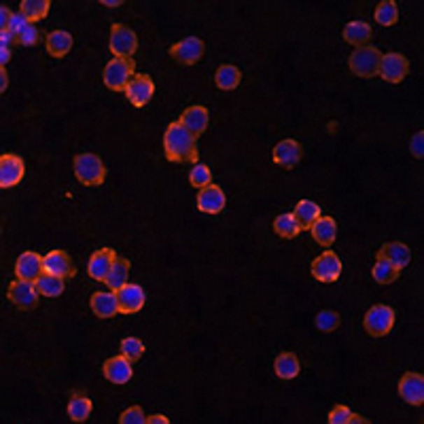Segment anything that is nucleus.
Listing matches in <instances>:
<instances>
[{"label":"nucleus","instance_id":"obj_1","mask_svg":"<svg viewBox=\"0 0 424 424\" xmlns=\"http://www.w3.org/2000/svg\"><path fill=\"white\" fill-rule=\"evenodd\" d=\"M164 153L168 162L174 164H195L197 153V138L187 132L178 121H172L164 134Z\"/></svg>","mask_w":424,"mask_h":424},{"label":"nucleus","instance_id":"obj_2","mask_svg":"<svg viewBox=\"0 0 424 424\" xmlns=\"http://www.w3.org/2000/svg\"><path fill=\"white\" fill-rule=\"evenodd\" d=\"M380 62H382L380 49H376L374 45H365V47H357L355 51H352V55L348 59V66L357 77L374 79V77H378Z\"/></svg>","mask_w":424,"mask_h":424},{"label":"nucleus","instance_id":"obj_3","mask_svg":"<svg viewBox=\"0 0 424 424\" xmlns=\"http://www.w3.org/2000/svg\"><path fill=\"white\" fill-rule=\"evenodd\" d=\"M134 70H136V62L132 57H115L104 66V85L113 92H125L127 83L134 77Z\"/></svg>","mask_w":424,"mask_h":424},{"label":"nucleus","instance_id":"obj_4","mask_svg":"<svg viewBox=\"0 0 424 424\" xmlns=\"http://www.w3.org/2000/svg\"><path fill=\"white\" fill-rule=\"evenodd\" d=\"M75 176L85 187H98L106 178V168L102 160L94 153H81L75 157Z\"/></svg>","mask_w":424,"mask_h":424},{"label":"nucleus","instance_id":"obj_5","mask_svg":"<svg viewBox=\"0 0 424 424\" xmlns=\"http://www.w3.org/2000/svg\"><path fill=\"white\" fill-rule=\"evenodd\" d=\"M393 325H395V310L390 306H384V304L372 306L369 312L365 314V320H363V327L372 337L388 335Z\"/></svg>","mask_w":424,"mask_h":424},{"label":"nucleus","instance_id":"obj_6","mask_svg":"<svg viewBox=\"0 0 424 424\" xmlns=\"http://www.w3.org/2000/svg\"><path fill=\"white\" fill-rule=\"evenodd\" d=\"M9 302H13L20 310H34L38 306V289H36V282L32 280H13L9 285Z\"/></svg>","mask_w":424,"mask_h":424},{"label":"nucleus","instance_id":"obj_7","mask_svg":"<svg viewBox=\"0 0 424 424\" xmlns=\"http://www.w3.org/2000/svg\"><path fill=\"white\" fill-rule=\"evenodd\" d=\"M108 47L115 53V57H132L138 49V36L132 28H127L123 24H115L111 28Z\"/></svg>","mask_w":424,"mask_h":424},{"label":"nucleus","instance_id":"obj_8","mask_svg":"<svg viewBox=\"0 0 424 424\" xmlns=\"http://www.w3.org/2000/svg\"><path fill=\"white\" fill-rule=\"evenodd\" d=\"M206 47H204V41L197 38V36H187L183 41H178L176 45L170 47V57L181 64V66H193L202 59Z\"/></svg>","mask_w":424,"mask_h":424},{"label":"nucleus","instance_id":"obj_9","mask_svg":"<svg viewBox=\"0 0 424 424\" xmlns=\"http://www.w3.org/2000/svg\"><path fill=\"white\" fill-rule=\"evenodd\" d=\"M409 73V62L401 53H384L380 62L378 77H382L386 83H401Z\"/></svg>","mask_w":424,"mask_h":424},{"label":"nucleus","instance_id":"obj_10","mask_svg":"<svg viewBox=\"0 0 424 424\" xmlns=\"http://www.w3.org/2000/svg\"><path fill=\"white\" fill-rule=\"evenodd\" d=\"M310 271H312V276L318 282H325V285H329V282H335L341 276V261H339V257L333 250H325L323 255H318L312 261Z\"/></svg>","mask_w":424,"mask_h":424},{"label":"nucleus","instance_id":"obj_11","mask_svg":"<svg viewBox=\"0 0 424 424\" xmlns=\"http://www.w3.org/2000/svg\"><path fill=\"white\" fill-rule=\"evenodd\" d=\"M123 94L136 108H143L151 102V98L155 94V83L149 75H134Z\"/></svg>","mask_w":424,"mask_h":424},{"label":"nucleus","instance_id":"obj_12","mask_svg":"<svg viewBox=\"0 0 424 424\" xmlns=\"http://www.w3.org/2000/svg\"><path fill=\"white\" fill-rule=\"evenodd\" d=\"M271 157H274V164H278L280 168L293 170V168L302 162V157H304V149H302V145L297 143V140L287 138V140H280V143L274 147Z\"/></svg>","mask_w":424,"mask_h":424},{"label":"nucleus","instance_id":"obj_13","mask_svg":"<svg viewBox=\"0 0 424 424\" xmlns=\"http://www.w3.org/2000/svg\"><path fill=\"white\" fill-rule=\"evenodd\" d=\"M24 174H26V164L20 155L5 153L0 157V187L3 189L20 185Z\"/></svg>","mask_w":424,"mask_h":424},{"label":"nucleus","instance_id":"obj_14","mask_svg":"<svg viewBox=\"0 0 424 424\" xmlns=\"http://www.w3.org/2000/svg\"><path fill=\"white\" fill-rule=\"evenodd\" d=\"M115 293H117V299H119L121 314H136V312L143 310V306L147 302L145 289L140 285H132V282H127V285H123Z\"/></svg>","mask_w":424,"mask_h":424},{"label":"nucleus","instance_id":"obj_15","mask_svg":"<svg viewBox=\"0 0 424 424\" xmlns=\"http://www.w3.org/2000/svg\"><path fill=\"white\" fill-rule=\"evenodd\" d=\"M225 204H227L225 191L215 183H210L208 187L199 189V193H197V208H199V212H206V215H219V212L225 208Z\"/></svg>","mask_w":424,"mask_h":424},{"label":"nucleus","instance_id":"obj_16","mask_svg":"<svg viewBox=\"0 0 424 424\" xmlns=\"http://www.w3.org/2000/svg\"><path fill=\"white\" fill-rule=\"evenodd\" d=\"M45 274V261L38 253L34 250H26L17 257L15 261V276L20 280H32L36 282L41 276Z\"/></svg>","mask_w":424,"mask_h":424},{"label":"nucleus","instance_id":"obj_17","mask_svg":"<svg viewBox=\"0 0 424 424\" xmlns=\"http://www.w3.org/2000/svg\"><path fill=\"white\" fill-rule=\"evenodd\" d=\"M399 395L409 405H422L424 403V378L422 374L407 372L399 380Z\"/></svg>","mask_w":424,"mask_h":424},{"label":"nucleus","instance_id":"obj_18","mask_svg":"<svg viewBox=\"0 0 424 424\" xmlns=\"http://www.w3.org/2000/svg\"><path fill=\"white\" fill-rule=\"evenodd\" d=\"M102 374L113 384H127L134 376V367H132V361L127 357L119 355V357H111L104 361Z\"/></svg>","mask_w":424,"mask_h":424},{"label":"nucleus","instance_id":"obj_19","mask_svg":"<svg viewBox=\"0 0 424 424\" xmlns=\"http://www.w3.org/2000/svg\"><path fill=\"white\" fill-rule=\"evenodd\" d=\"M43 261H45L47 274H53L59 278H73L77 274V267L66 250H51L43 257Z\"/></svg>","mask_w":424,"mask_h":424},{"label":"nucleus","instance_id":"obj_20","mask_svg":"<svg viewBox=\"0 0 424 424\" xmlns=\"http://www.w3.org/2000/svg\"><path fill=\"white\" fill-rule=\"evenodd\" d=\"M208 121H210V113H208L206 106H199V104L189 106V108L181 115V119H178V123H181L187 132H191L195 138H199V136L208 129Z\"/></svg>","mask_w":424,"mask_h":424},{"label":"nucleus","instance_id":"obj_21","mask_svg":"<svg viewBox=\"0 0 424 424\" xmlns=\"http://www.w3.org/2000/svg\"><path fill=\"white\" fill-rule=\"evenodd\" d=\"M117 259V253L113 248H100L96 250L92 257H90V263H87V274L98 280V282H106V276L113 267Z\"/></svg>","mask_w":424,"mask_h":424},{"label":"nucleus","instance_id":"obj_22","mask_svg":"<svg viewBox=\"0 0 424 424\" xmlns=\"http://www.w3.org/2000/svg\"><path fill=\"white\" fill-rule=\"evenodd\" d=\"M90 306H92V312L98 318H113V316H117L121 312L115 291H98V293H94L92 299H90Z\"/></svg>","mask_w":424,"mask_h":424},{"label":"nucleus","instance_id":"obj_23","mask_svg":"<svg viewBox=\"0 0 424 424\" xmlns=\"http://www.w3.org/2000/svg\"><path fill=\"white\" fill-rule=\"evenodd\" d=\"M378 259H386L390 261L393 265H397L399 269L407 267L409 261H411V250L407 244L403 242H386L382 244V248L378 250Z\"/></svg>","mask_w":424,"mask_h":424},{"label":"nucleus","instance_id":"obj_24","mask_svg":"<svg viewBox=\"0 0 424 424\" xmlns=\"http://www.w3.org/2000/svg\"><path fill=\"white\" fill-rule=\"evenodd\" d=\"M372 26L367 22H361V20H355V22H348L341 30V36L346 43L355 45V47H365L369 41H372Z\"/></svg>","mask_w":424,"mask_h":424},{"label":"nucleus","instance_id":"obj_25","mask_svg":"<svg viewBox=\"0 0 424 424\" xmlns=\"http://www.w3.org/2000/svg\"><path fill=\"white\" fill-rule=\"evenodd\" d=\"M291 215L295 217L299 229H312V225L323 217V215H320V206L314 204V202H310V199H302V202L295 206V210L291 212Z\"/></svg>","mask_w":424,"mask_h":424},{"label":"nucleus","instance_id":"obj_26","mask_svg":"<svg viewBox=\"0 0 424 424\" xmlns=\"http://www.w3.org/2000/svg\"><path fill=\"white\" fill-rule=\"evenodd\" d=\"M274 372L282 380H295L302 372L297 355H293V352H280L274 361Z\"/></svg>","mask_w":424,"mask_h":424},{"label":"nucleus","instance_id":"obj_27","mask_svg":"<svg viewBox=\"0 0 424 424\" xmlns=\"http://www.w3.org/2000/svg\"><path fill=\"white\" fill-rule=\"evenodd\" d=\"M73 34L66 32V30H53L47 34L45 38V45H47V51L49 55L53 57H64L70 49H73Z\"/></svg>","mask_w":424,"mask_h":424},{"label":"nucleus","instance_id":"obj_28","mask_svg":"<svg viewBox=\"0 0 424 424\" xmlns=\"http://www.w3.org/2000/svg\"><path fill=\"white\" fill-rule=\"evenodd\" d=\"M312 238L320 244V246H331L337 238V223L331 217H320L314 225H312Z\"/></svg>","mask_w":424,"mask_h":424},{"label":"nucleus","instance_id":"obj_29","mask_svg":"<svg viewBox=\"0 0 424 424\" xmlns=\"http://www.w3.org/2000/svg\"><path fill=\"white\" fill-rule=\"evenodd\" d=\"M240 81H242V73H240L238 66H234V64H223V66H219L217 75H215V83H217L219 90L232 92V90H236V87L240 85Z\"/></svg>","mask_w":424,"mask_h":424},{"label":"nucleus","instance_id":"obj_30","mask_svg":"<svg viewBox=\"0 0 424 424\" xmlns=\"http://www.w3.org/2000/svg\"><path fill=\"white\" fill-rule=\"evenodd\" d=\"M127 280H129V261L123 257H117L106 276V285L111 291H119L123 285H127Z\"/></svg>","mask_w":424,"mask_h":424},{"label":"nucleus","instance_id":"obj_31","mask_svg":"<svg viewBox=\"0 0 424 424\" xmlns=\"http://www.w3.org/2000/svg\"><path fill=\"white\" fill-rule=\"evenodd\" d=\"M36 289L43 297H59L66 291V278L53 276V274H43L36 280Z\"/></svg>","mask_w":424,"mask_h":424},{"label":"nucleus","instance_id":"obj_32","mask_svg":"<svg viewBox=\"0 0 424 424\" xmlns=\"http://www.w3.org/2000/svg\"><path fill=\"white\" fill-rule=\"evenodd\" d=\"M94 411V403L85 395H75L68 403V416L73 422H85Z\"/></svg>","mask_w":424,"mask_h":424},{"label":"nucleus","instance_id":"obj_33","mask_svg":"<svg viewBox=\"0 0 424 424\" xmlns=\"http://www.w3.org/2000/svg\"><path fill=\"white\" fill-rule=\"evenodd\" d=\"M49 9H51L49 0H24V3L20 5V11L28 17L30 24L45 20L49 15Z\"/></svg>","mask_w":424,"mask_h":424},{"label":"nucleus","instance_id":"obj_34","mask_svg":"<svg viewBox=\"0 0 424 424\" xmlns=\"http://www.w3.org/2000/svg\"><path fill=\"white\" fill-rule=\"evenodd\" d=\"M399 274H401V269L397 265H393L390 261H386V259H378V263L372 269L374 280L380 282V285H393V282L399 278Z\"/></svg>","mask_w":424,"mask_h":424},{"label":"nucleus","instance_id":"obj_35","mask_svg":"<svg viewBox=\"0 0 424 424\" xmlns=\"http://www.w3.org/2000/svg\"><path fill=\"white\" fill-rule=\"evenodd\" d=\"M299 232L302 229H299V225H297V221H295L293 215H280V217L274 219V234L280 236V238L291 240V238H297Z\"/></svg>","mask_w":424,"mask_h":424},{"label":"nucleus","instance_id":"obj_36","mask_svg":"<svg viewBox=\"0 0 424 424\" xmlns=\"http://www.w3.org/2000/svg\"><path fill=\"white\" fill-rule=\"evenodd\" d=\"M376 22L384 28L395 26L399 22V7L393 0H382V3L376 7Z\"/></svg>","mask_w":424,"mask_h":424},{"label":"nucleus","instance_id":"obj_37","mask_svg":"<svg viewBox=\"0 0 424 424\" xmlns=\"http://www.w3.org/2000/svg\"><path fill=\"white\" fill-rule=\"evenodd\" d=\"M121 355L127 357L134 363V361H138L140 357L145 355V344L140 341L138 337H123L121 339Z\"/></svg>","mask_w":424,"mask_h":424},{"label":"nucleus","instance_id":"obj_38","mask_svg":"<svg viewBox=\"0 0 424 424\" xmlns=\"http://www.w3.org/2000/svg\"><path fill=\"white\" fill-rule=\"evenodd\" d=\"M316 327H318V331H323V333H331V331H335L337 327H339V323H341V318H339V314L335 312V310H320L318 314H316Z\"/></svg>","mask_w":424,"mask_h":424},{"label":"nucleus","instance_id":"obj_39","mask_svg":"<svg viewBox=\"0 0 424 424\" xmlns=\"http://www.w3.org/2000/svg\"><path fill=\"white\" fill-rule=\"evenodd\" d=\"M189 183H191L195 189L208 187V185L212 183V172H210V168L204 166V164H195V166L191 168V172H189Z\"/></svg>","mask_w":424,"mask_h":424},{"label":"nucleus","instance_id":"obj_40","mask_svg":"<svg viewBox=\"0 0 424 424\" xmlns=\"http://www.w3.org/2000/svg\"><path fill=\"white\" fill-rule=\"evenodd\" d=\"M119 422L121 424H147V416L140 405H132L119 416Z\"/></svg>","mask_w":424,"mask_h":424},{"label":"nucleus","instance_id":"obj_41","mask_svg":"<svg viewBox=\"0 0 424 424\" xmlns=\"http://www.w3.org/2000/svg\"><path fill=\"white\" fill-rule=\"evenodd\" d=\"M350 416L352 411L346 407V405H335L331 411H329V424H350Z\"/></svg>","mask_w":424,"mask_h":424},{"label":"nucleus","instance_id":"obj_42","mask_svg":"<svg viewBox=\"0 0 424 424\" xmlns=\"http://www.w3.org/2000/svg\"><path fill=\"white\" fill-rule=\"evenodd\" d=\"M41 38V32L34 24H30L20 36H17V45H24V47H34Z\"/></svg>","mask_w":424,"mask_h":424},{"label":"nucleus","instance_id":"obj_43","mask_svg":"<svg viewBox=\"0 0 424 424\" xmlns=\"http://www.w3.org/2000/svg\"><path fill=\"white\" fill-rule=\"evenodd\" d=\"M409 151L416 160L424 157V132H416L409 140Z\"/></svg>","mask_w":424,"mask_h":424},{"label":"nucleus","instance_id":"obj_44","mask_svg":"<svg viewBox=\"0 0 424 424\" xmlns=\"http://www.w3.org/2000/svg\"><path fill=\"white\" fill-rule=\"evenodd\" d=\"M30 26V22H28V17L22 13V11H17V13H13V22H11V32L15 34V36H20L26 28Z\"/></svg>","mask_w":424,"mask_h":424},{"label":"nucleus","instance_id":"obj_45","mask_svg":"<svg viewBox=\"0 0 424 424\" xmlns=\"http://www.w3.org/2000/svg\"><path fill=\"white\" fill-rule=\"evenodd\" d=\"M11 22H13V13L9 11L7 5H3L0 7V32L11 30Z\"/></svg>","mask_w":424,"mask_h":424},{"label":"nucleus","instance_id":"obj_46","mask_svg":"<svg viewBox=\"0 0 424 424\" xmlns=\"http://www.w3.org/2000/svg\"><path fill=\"white\" fill-rule=\"evenodd\" d=\"M11 45H17V36L11 30L0 32V49H11Z\"/></svg>","mask_w":424,"mask_h":424},{"label":"nucleus","instance_id":"obj_47","mask_svg":"<svg viewBox=\"0 0 424 424\" xmlns=\"http://www.w3.org/2000/svg\"><path fill=\"white\" fill-rule=\"evenodd\" d=\"M147 424H170V418L164 414H153V416H147Z\"/></svg>","mask_w":424,"mask_h":424},{"label":"nucleus","instance_id":"obj_48","mask_svg":"<svg viewBox=\"0 0 424 424\" xmlns=\"http://www.w3.org/2000/svg\"><path fill=\"white\" fill-rule=\"evenodd\" d=\"M9 87V75H7V68H0V92H7Z\"/></svg>","mask_w":424,"mask_h":424},{"label":"nucleus","instance_id":"obj_49","mask_svg":"<svg viewBox=\"0 0 424 424\" xmlns=\"http://www.w3.org/2000/svg\"><path fill=\"white\" fill-rule=\"evenodd\" d=\"M11 62V49H0V68H7Z\"/></svg>","mask_w":424,"mask_h":424},{"label":"nucleus","instance_id":"obj_50","mask_svg":"<svg viewBox=\"0 0 424 424\" xmlns=\"http://www.w3.org/2000/svg\"><path fill=\"white\" fill-rule=\"evenodd\" d=\"M350 422H357V424H369V420L365 416H359V414H352L350 416Z\"/></svg>","mask_w":424,"mask_h":424},{"label":"nucleus","instance_id":"obj_51","mask_svg":"<svg viewBox=\"0 0 424 424\" xmlns=\"http://www.w3.org/2000/svg\"><path fill=\"white\" fill-rule=\"evenodd\" d=\"M102 5L104 7H121L123 0H102Z\"/></svg>","mask_w":424,"mask_h":424}]
</instances>
